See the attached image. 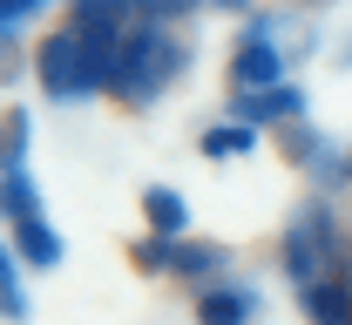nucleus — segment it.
Wrapping results in <instances>:
<instances>
[{
    "mask_svg": "<svg viewBox=\"0 0 352 325\" xmlns=\"http://www.w3.org/2000/svg\"><path fill=\"white\" fill-rule=\"evenodd\" d=\"M170 75H183V47L163 34V21H135L129 34H122V54H116V82H109V95H116L122 109H142V102L163 95Z\"/></svg>",
    "mask_w": 352,
    "mask_h": 325,
    "instance_id": "1",
    "label": "nucleus"
},
{
    "mask_svg": "<svg viewBox=\"0 0 352 325\" xmlns=\"http://www.w3.org/2000/svg\"><path fill=\"white\" fill-rule=\"evenodd\" d=\"M339 258H346V237H339V217L325 210V203H305L298 217H292V231H285V278L298 284H318L339 271Z\"/></svg>",
    "mask_w": 352,
    "mask_h": 325,
    "instance_id": "2",
    "label": "nucleus"
},
{
    "mask_svg": "<svg viewBox=\"0 0 352 325\" xmlns=\"http://www.w3.org/2000/svg\"><path fill=\"white\" fill-rule=\"evenodd\" d=\"M34 75L54 102H75L82 95V34L75 27H54L41 47H34Z\"/></svg>",
    "mask_w": 352,
    "mask_h": 325,
    "instance_id": "3",
    "label": "nucleus"
},
{
    "mask_svg": "<svg viewBox=\"0 0 352 325\" xmlns=\"http://www.w3.org/2000/svg\"><path fill=\"white\" fill-rule=\"evenodd\" d=\"M230 82L237 89H278L285 82V54L264 41V21H251V34L230 47Z\"/></svg>",
    "mask_w": 352,
    "mask_h": 325,
    "instance_id": "4",
    "label": "nucleus"
},
{
    "mask_svg": "<svg viewBox=\"0 0 352 325\" xmlns=\"http://www.w3.org/2000/svg\"><path fill=\"white\" fill-rule=\"evenodd\" d=\"M230 115L237 122H292V115H305V89H292V82H278V89H237Z\"/></svg>",
    "mask_w": 352,
    "mask_h": 325,
    "instance_id": "5",
    "label": "nucleus"
},
{
    "mask_svg": "<svg viewBox=\"0 0 352 325\" xmlns=\"http://www.w3.org/2000/svg\"><path fill=\"white\" fill-rule=\"evenodd\" d=\"M258 319V298L244 284H204L197 291V325H251Z\"/></svg>",
    "mask_w": 352,
    "mask_h": 325,
    "instance_id": "6",
    "label": "nucleus"
},
{
    "mask_svg": "<svg viewBox=\"0 0 352 325\" xmlns=\"http://www.w3.org/2000/svg\"><path fill=\"white\" fill-rule=\"evenodd\" d=\"M305 312H311V325H352V271L305 284Z\"/></svg>",
    "mask_w": 352,
    "mask_h": 325,
    "instance_id": "7",
    "label": "nucleus"
},
{
    "mask_svg": "<svg viewBox=\"0 0 352 325\" xmlns=\"http://www.w3.org/2000/svg\"><path fill=\"white\" fill-rule=\"evenodd\" d=\"M14 251H21L34 271H54V265H61V237L47 231V217H21V224H14Z\"/></svg>",
    "mask_w": 352,
    "mask_h": 325,
    "instance_id": "8",
    "label": "nucleus"
},
{
    "mask_svg": "<svg viewBox=\"0 0 352 325\" xmlns=\"http://www.w3.org/2000/svg\"><path fill=\"white\" fill-rule=\"evenodd\" d=\"M142 210H149V231H156V237H183V231H190V203H183L170 183L142 190Z\"/></svg>",
    "mask_w": 352,
    "mask_h": 325,
    "instance_id": "9",
    "label": "nucleus"
},
{
    "mask_svg": "<svg viewBox=\"0 0 352 325\" xmlns=\"http://www.w3.org/2000/svg\"><path fill=\"white\" fill-rule=\"evenodd\" d=\"M28 142H34V122H28V109H0V177L28 163Z\"/></svg>",
    "mask_w": 352,
    "mask_h": 325,
    "instance_id": "10",
    "label": "nucleus"
},
{
    "mask_svg": "<svg viewBox=\"0 0 352 325\" xmlns=\"http://www.w3.org/2000/svg\"><path fill=\"white\" fill-rule=\"evenodd\" d=\"M0 319H7V325L28 319V291H21V251H14V244H0Z\"/></svg>",
    "mask_w": 352,
    "mask_h": 325,
    "instance_id": "11",
    "label": "nucleus"
},
{
    "mask_svg": "<svg viewBox=\"0 0 352 325\" xmlns=\"http://www.w3.org/2000/svg\"><path fill=\"white\" fill-rule=\"evenodd\" d=\"M0 210L21 224V217H41V190H34V177L28 170H7L0 177Z\"/></svg>",
    "mask_w": 352,
    "mask_h": 325,
    "instance_id": "12",
    "label": "nucleus"
},
{
    "mask_svg": "<svg viewBox=\"0 0 352 325\" xmlns=\"http://www.w3.org/2000/svg\"><path fill=\"white\" fill-rule=\"evenodd\" d=\"M210 271H223V251L217 244H176V265H170V278H210Z\"/></svg>",
    "mask_w": 352,
    "mask_h": 325,
    "instance_id": "13",
    "label": "nucleus"
},
{
    "mask_svg": "<svg viewBox=\"0 0 352 325\" xmlns=\"http://www.w3.org/2000/svg\"><path fill=\"white\" fill-rule=\"evenodd\" d=\"M258 149V122H223L204 136V156H251Z\"/></svg>",
    "mask_w": 352,
    "mask_h": 325,
    "instance_id": "14",
    "label": "nucleus"
},
{
    "mask_svg": "<svg viewBox=\"0 0 352 325\" xmlns=\"http://www.w3.org/2000/svg\"><path fill=\"white\" fill-rule=\"evenodd\" d=\"M122 21H135L129 0H75V27H122Z\"/></svg>",
    "mask_w": 352,
    "mask_h": 325,
    "instance_id": "15",
    "label": "nucleus"
},
{
    "mask_svg": "<svg viewBox=\"0 0 352 325\" xmlns=\"http://www.w3.org/2000/svg\"><path fill=\"white\" fill-rule=\"evenodd\" d=\"M176 244H183V237H142V244H129L135 271H170V265H176Z\"/></svg>",
    "mask_w": 352,
    "mask_h": 325,
    "instance_id": "16",
    "label": "nucleus"
},
{
    "mask_svg": "<svg viewBox=\"0 0 352 325\" xmlns=\"http://www.w3.org/2000/svg\"><path fill=\"white\" fill-rule=\"evenodd\" d=\"M190 7H197V0H129L135 21H163V27H170V21H183Z\"/></svg>",
    "mask_w": 352,
    "mask_h": 325,
    "instance_id": "17",
    "label": "nucleus"
},
{
    "mask_svg": "<svg viewBox=\"0 0 352 325\" xmlns=\"http://www.w3.org/2000/svg\"><path fill=\"white\" fill-rule=\"evenodd\" d=\"M34 7H47V0H0V27H14V21H28Z\"/></svg>",
    "mask_w": 352,
    "mask_h": 325,
    "instance_id": "18",
    "label": "nucleus"
},
{
    "mask_svg": "<svg viewBox=\"0 0 352 325\" xmlns=\"http://www.w3.org/2000/svg\"><path fill=\"white\" fill-rule=\"evenodd\" d=\"M210 7H251V0H210Z\"/></svg>",
    "mask_w": 352,
    "mask_h": 325,
    "instance_id": "19",
    "label": "nucleus"
},
{
    "mask_svg": "<svg viewBox=\"0 0 352 325\" xmlns=\"http://www.w3.org/2000/svg\"><path fill=\"white\" fill-rule=\"evenodd\" d=\"M346 183H352V156H346Z\"/></svg>",
    "mask_w": 352,
    "mask_h": 325,
    "instance_id": "20",
    "label": "nucleus"
}]
</instances>
